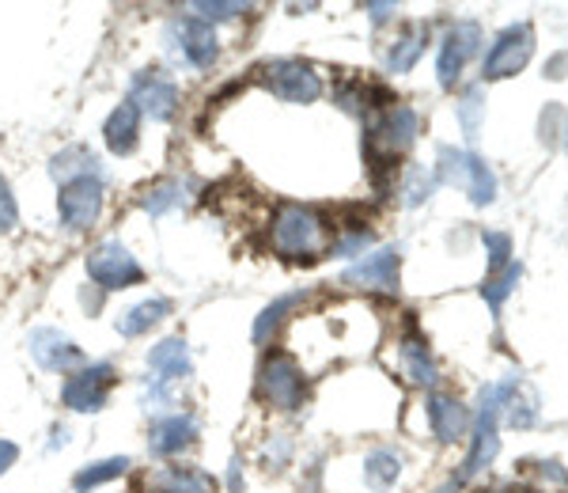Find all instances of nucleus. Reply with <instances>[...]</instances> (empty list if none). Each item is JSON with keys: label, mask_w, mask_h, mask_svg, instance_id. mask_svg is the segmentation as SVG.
Returning <instances> with one entry per match:
<instances>
[{"label": "nucleus", "mask_w": 568, "mask_h": 493, "mask_svg": "<svg viewBox=\"0 0 568 493\" xmlns=\"http://www.w3.org/2000/svg\"><path fill=\"white\" fill-rule=\"evenodd\" d=\"M326 221L307 205H284L273 221V251L292 262H311L326 251Z\"/></svg>", "instance_id": "1"}, {"label": "nucleus", "mask_w": 568, "mask_h": 493, "mask_svg": "<svg viewBox=\"0 0 568 493\" xmlns=\"http://www.w3.org/2000/svg\"><path fill=\"white\" fill-rule=\"evenodd\" d=\"M436 182L463 187L474 205H489L493 198H497V179H493L489 163H485L481 157H470V152H459V149H439Z\"/></svg>", "instance_id": "2"}, {"label": "nucleus", "mask_w": 568, "mask_h": 493, "mask_svg": "<svg viewBox=\"0 0 568 493\" xmlns=\"http://www.w3.org/2000/svg\"><path fill=\"white\" fill-rule=\"evenodd\" d=\"M497 422H500V391H497V383H489V388L481 391L478 429H474V444H470V452H466V460H463V471L455 474V486L470 482L481 467H489V463L497 460V449H500Z\"/></svg>", "instance_id": "3"}, {"label": "nucleus", "mask_w": 568, "mask_h": 493, "mask_svg": "<svg viewBox=\"0 0 568 493\" xmlns=\"http://www.w3.org/2000/svg\"><path fill=\"white\" fill-rule=\"evenodd\" d=\"M258 391L265 403H273L277 410H300L304 406V372L300 364L288 358V353H273V358L262 361L258 369Z\"/></svg>", "instance_id": "4"}, {"label": "nucleus", "mask_w": 568, "mask_h": 493, "mask_svg": "<svg viewBox=\"0 0 568 493\" xmlns=\"http://www.w3.org/2000/svg\"><path fill=\"white\" fill-rule=\"evenodd\" d=\"M88 278L95 281L99 289H130V285H141L144 270L122 243L110 240V243H99L95 251L88 254Z\"/></svg>", "instance_id": "5"}, {"label": "nucleus", "mask_w": 568, "mask_h": 493, "mask_svg": "<svg viewBox=\"0 0 568 493\" xmlns=\"http://www.w3.org/2000/svg\"><path fill=\"white\" fill-rule=\"evenodd\" d=\"M530 53H535V31H530L527 23H516V27H508V31H500L493 50L485 53V69H481L485 80L516 77L530 61Z\"/></svg>", "instance_id": "6"}, {"label": "nucleus", "mask_w": 568, "mask_h": 493, "mask_svg": "<svg viewBox=\"0 0 568 493\" xmlns=\"http://www.w3.org/2000/svg\"><path fill=\"white\" fill-rule=\"evenodd\" d=\"M61 224L69 232H84L99 221L103 213V182L99 175H84V179H72L61 187Z\"/></svg>", "instance_id": "7"}, {"label": "nucleus", "mask_w": 568, "mask_h": 493, "mask_svg": "<svg viewBox=\"0 0 568 493\" xmlns=\"http://www.w3.org/2000/svg\"><path fill=\"white\" fill-rule=\"evenodd\" d=\"M265 88L284 103H315L318 91H323V80L304 61H273L265 69Z\"/></svg>", "instance_id": "8"}, {"label": "nucleus", "mask_w": 568, "mask_h": 493, "mask_svg": "<svg viewBox=\"0 0 568 493\" xmlns=\"http://www.w3.org/2000/svg\"><path fill=\"white\" fill-rule=\"evenodd\" d=\"M417 137V114L409 111V107H390L387 118H383L379 125L368 133V152L375 163H387L394 160L398 152H406L409 144H414Z\"/></svg>", "instance_id": "9"}, {"label": "nucleus", "mask_w": 568, "mask_h": 493, "mask_svg": "<svg viewBox=\"0 0 568 493\" xmlns=\"http://www.w3.org/2000/svg\"><path fill=\"white\" fill-rule=\"evenodd\" d=\"M110 388H114V369H110V364H91V369H80L77 376L65 380V388H61V403H65L69 410H80V414H88V410H103Z\"/></svg>", "instance_id": "10"}, {"label": "nucleus", "mask_w": 568, "mask_h": 493, "mask_svg": "<svg viewBox=\"0 0 568 493\" xmlns=\"http://www.w3.org/2000/svg\"><path fill=\"white\" fill-rule=\"evenodd\" d=\"M478 50H481V27L478 23H455L452 31H447L444 46H439V66H436L439 84L452 88L455 80L463 77L466 61H470Z\"/></svg>", "instance_id": "11"}, {"label": "nucleus", "mask_w": 568, "mask_h": 493, "mask_svg": "<svg viewBox=\"0 0 568 493\" xmlns=\"http://www.w3.org/2000/svg\"><path fill=\"white\" fill-rule=\"evenodd\" d=\"M398 247H379V251L364 254L361 262H353L345 270V285L356 289H379V292H398Z\"/></svg>", "instance_id": "12"}, {"label": "nucleus", "mask_w": 568, "mask_h": 493, "mask_svg": "<svg viewBox=\"0 0 568 493\" xmlns=\"http://www.w3.org/2000/svg\"><path fill=\"white\" fill-rule=\"evenodd\" d=\"M130 103L141 114L155 118V122H168V118L179 111V88L171 84L168 77H160V72H141V77L133 80Z\"/></svg>", "instance_id": "13"}, {"label": "nucleus", "mask_w": 568, "mask_h": 493, "mask_svg": "<svg viewBox=\"0 0 568 493\" xmlns=\"http://www.w3.org/2000/svg\"><path fill=\"white\" fill-rule=\"evenodd\" d=\"M31 358L50 372H69L84 361V353H80V345H72L69 334L53 331V326H42V331L31 334Z\"/></svg>", "instance_id": "14"}, {"label": "nucleus", "mask_w": 568, "mask_h": 493, "mask_svg": "<svg viewBox=\"0 0 568 493\" xmlns=\"http://www.w3.org/2000/svg\"><path fill=\"white\" fill-rule=\"evenodd\" d=\"M149 369H152V380H155V399L163 395V383H175V380H186L190 376V350L182 338H163L160 345H152L149 353Z\"/></svg>", "instance_id": "15"}, {"label": "nucleus", "mask_w": 568, "mask_h": 493, "mask_svg": "<svg viewBox=\"0 0 568 493\" xmlns=\"http://www.w3.org/2000/svg\"><path fill=\"white\" fill-rule=\"evenodd\" d=\"M175 39H179L182 58H186L190 66L209 69V66L216 61L220 46H216V34H213V27H209V23H201V20H182V23H175Z\"/></svg>", "instance_id": "16"}, {"label": "nucleus", "mask_w": 568, "mask_h": 493, "mask_svg": "<svg viewBox=\"0 0 568 493\" xmlns=\"http://www.w3.org/2000/svg\"><path fill=\"white\" fill-rule=\"evenodd\" d=\"M197 436V422L190 414H171V417H160V422L152 425V452L155 455H175L182 449H190Z\"/></svg>", "instance_id": "17"}, {"label": "nucleus", "mask_w": 568, "mask_h": 493, "mask_svg": "<svg viewBox=\"0 0 568 493\" xmlns=\"http://www.w3.org/2000/svg\"><path fill=\"white\" fill-rule=\"evenodd\" d=\"M136 133H141V111H136L133 103H122L103 125L106 149L114 152V157H130L136 149Z\"/></svg>", "instance_id": "18"}, {"label": "nucleus", "mask_w": 568, "mask_h": 493, "mask_svg": "<svg viewBox=\"0 0 568 493\" xmlns=\"http://www.w3.org/2000/svg\"><path fill=\"white\" fill-rule=\"evenodd\" d=\"M428 422H433L439 441L452 444V441H459V436L466 433V425H470V414H466V406H459L455 399L436 395L433 403H428Z\"/></svg>", "instance_id": "19"}, {"label": "nucleus", "mask_w": 568, "mask_h": 493, "mask_svg": "<svg viewBox=\"0 0 568 493\" xmlns=\"http://www.w3.org/2000/svg\"><path fill=\"white\" fill-rule=\"evenodd\" d=\"M168 315H171V300H163V296L141 300V304H133L130 312L118 315V334L136 338V334L152 331L155 323H163V319H168Z\"/></svg>", "instance_id": "20"}, {"label": "nucleus", "mask_w": 568, "mask_h": 493, "mask_svg": "<svg viewBox=\"0 0 568 493\" xmlns=\"http://www.w3.org/2000/svg\"><path fill=\"white\" fill-rule=\"evenodd\" d=\"M152 493H213V479L194 467H168L149 479Z\"/></svg>", "instance_id": "21"}, {"label": "nucleus", "mask_w": 568, "mask_h": 493, "mask_svg": "<svg viewBox=\"0 0 568 493\" xmlns=\"http://www.w3.org/2000/svg\"><path fill=\"white\" fill-rule=\"evenodd\" d=\"M402 372H406L409 383H417V388H433L439 380L433 353L425 350L420 338H406V342H402Z\"/></svg>", "instance_id": "22"}, {"label": "nucleus", "mask_w": 568, "mask_h": 493, "mask_svg": "<svg viewBox=\"0 0 568 493\" xmlns=\"http://www.w3.org/2000/svg\"><path fill=\"white\" fill-rule=\"evenodd\" d=\"M402 474V455L390 449H375L368 460H364V479H368L372 490H390Z\"/></svg>", "instance_id": "23"}, {"label": "nucleus", "mask_w": 568, "mask_h": 493, "mask_svg": "<svg viewBox=\"0 0 568 493\" xmlns=\"http://www.w3.org/2000/svg\"><path fill=\"white\" fill-rule=\"evenodd\" d=\"M425 39H428L425 27H414V31L402 34V39L394 42L390 58H387L390 72H409V69H414V66H417V58L425 53Z\"/></svg>", "instance_id": "24"}, {"label": "nucleus", "mask_w": 568, "mask_h": 493, "mask_svg": "<svg viewBox=\"0 0 568 493\" xmlns=\"http://www.w3.org/2000/svg\"><path fill=\"white\" fill-rule=\"evenodd\" d=\"M125 467H130V460L125 455H114V460H99V463H91V467H84L72 479V486H77L80 493H88V490H95V486H103V482L110 479H122Z\"/></svg>", "instance_id": "25"}, {"label": "nucleus", "mask_w": 568, "mask_h": 493, "mask_svg": "<svg viewBox=\"0 0 568 493\" xmlns=\"http://www.w3.org/2000/svg\"><path fill=\"white\" fill-rule=\"evenodd\" d=\"M300 300H304V296H300V292H292V296H281L277 304L265 308V312L258 315V323H254V342H258V345L270 342V338L277 334V326L284 323V315H288L292 308L300 304Z\"/></svg>", "instance_id": "26"}, {"label": "nucleus", "mask_w": 568, "mask_h": 493, "mask_svg": "<svg viewBox=\"0 0 568 493\" xmlns=\"http://www.w3.org/2000/svg\"><path fill=\"white\" fill-rule=\"evenodd\" d=\"M95 157H91L88 149H69V152H61L58 160H53V175L58 179H84V175H99V168H95Z\"/></svg>", "instance_id": "27"}, {"label": "nucleus", "mask_w": 568, "mask_h": 493, "mask_svg": "<svg viewBox=\"0 0 568 493\" xmlns=\"http://www.w3.org/2000/svg\"><path fill=\"white\" fill-rule=\"evenodd\" d=\"M519 273H524V270H519V262H508V266H504L500 273H493V278L481 285V296L489 300L493 312H500V308H504V300H508V292L516 289Z\"/></svg>", "instance_id": "28"}, {"label": "nucleus", "mask_w": 568, "mask_h": 493, "mask_svg": "<svg viewBox=\"0 0 568 493\" xmlns=\"http://www.w3.org/2000/svg\"><path fill=\"white\" fill-rule=\"evenodd\" d=\"M481 118H485V95H481V88H470L459 103V122H463V133L470 137V141L481 130Z\"/></svg>", "instance_id": "29"}, {"label": "nucleus", "mask_w": 568, "mask_h": 493, "mask_svg": "<svg viewBox=\"0 0 568 493\" xmlns=\"http://www.w3.org/2000/svg\"><path fill=\"white\" fill-rule=\"evenodd\" d=\"M182 202V187L179 182H160V187H152L149 194L141 198V205L149 209L152 217H163L168 209H175Z\"/></svg>", "instance_id": "30"}, {"label": "nucleus", "mask_w": 568, "mask_h": 493, "mask_svg": "<svg viewBox=\"0 0 568 493\" xmlns=\"http://www.w3.org/2000/svg\"><path fill=\"white\" fill-rule=\"evenodd\" d=\"M190 8L201 16V23H224V20H235L240 12H246V8L235 4V0H216V4H209V0H194Z\"/></svg>", "instance_id": "31"}, {"label": "nucleus", "mask_w": 568, "mask_h": 493, "mask_svg": "<svg viewBox=\"0 0 568 493\" xmlns=\"http://www.w3.org/2000/svg\"><path fill=\"white\" fill-rule=\"evenodd\" d=\"M481 240H485V251H489V266H493V273H500L504 266H508L511 240H508V235H500V232H485Z\"/></svg>", "instance_id": "32"}, {"label": "nucleus", "mask_w": 568, "mask_h": 493, "mask_svg": "<svg viewBox=\"0 0 568 493\" xmlns=\"http://www.w3.org/2000/svg\"><path fill=\"white\" fill-rule=\"evenodd\" d=\"M433 190H436V175H425V171L417 168L406 182V205H420Z\"/></svg>", "instance_id": "33"}, {"label": "nucleus", "mask_w": 568, "mask_h": 493, "mask_svg": "<svg viewBox=\"0 0 568 493\" xmlns=\"http://www.w3.org/2000/svg\"><path fill=\"white\" fill-rule=\"evenodd\" d=\"M16 198H12V190H8V182L0 179V232H12L16 228Z\"/></svg>", "instance_id": "34"}, {"label": "nucleus", "mask_w": 568, "mask_h": 493, "mask_svg": "<svg viewBox=\"0 0 568 493\" xmlns=\"http://www.w3.org/2000/svg\"><path fill=\"white\" fill-rule=\"evenodd\" d=\"M372 243V235L368 232H353V235H345L342 243H334V254H353V251H364V247Z\"/></svg>", "instance_id": "35"}, {"label": "nucleus", "mask_w": 568, "mask_h": 493, "mask_svg": "<svg viewBox=\"0 0 568 493\" xmlns=\"http://www.w3.org/2000/svg\"><path fill=\"white\" fill-rule=\"evenodd\" d=\"M16 455H20V449H16L12 441H0V474H4L8 467L16 463Z\"/></svg>", "instance_id": "36"}, {"label": "nucleus", "mask_w": 568, "mask_h": 493, "mask_svg": "<svg viewBox=\"0 0 568 493\" xmlns=\"http://www.w3.org/2000/svg\"><path fill=\"white\" fill-rule=\"evenodd\" d=\"M565 66H568V53H557V58L546 66V72H549L554 80H561V77H565Z\"/></svg>", "instance_id": "37"}, {"label": "nucleus", "mask_w": 568, "mask_h": 493, "mask_svg": "<svg viewBox=\"0 0 568 493\" xmlns=\"http://www.w3.org/2000/svg\"><path fill=\"white\" fill-rule=\"evenodd\" d=\"M368 12H372V23H383V20H390L394 4H368Z\"/></svg>", "instance_id": "38"}, {"label": "nucleus", "mask_w": 568, "mask_h": 493, "mask_svg": "<svg viewBox=\"0 0 568 493\" xmlns=\"http://www.w3.org/2000/svg\"><path fill=\"white\" fill-rule=\"evenodd\" d=\"M565 133H568V130H565Z\"/></svg>", "instance_id": "39"}]
</instances>
